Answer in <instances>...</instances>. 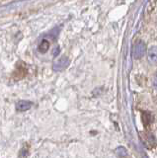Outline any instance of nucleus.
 <instances>
[{
  "label": "nucleus",
  "mask_w": 157,
  "mask_h": 158,
  "mask_svg": "<svg viewBox=\"0 0 157 158\" xmlns=\"http://www.w3.org/2000/svg\"><path fill=\"white\" fill-rule=\"evenodd\" d=\"M146 53V44L142 42V41H139L138 43H136V44L134 46V53H132V56H134V58H141L142 56H144V54Z\"/></svg>",
  "instance_id": "nucleus-1"
},
{
  "label": "nucleus",
  "mask_w": 157,
  "mask_h": 158,
  "mask_svg": "<svg viewBox=\"0 0 157 158\" xmlns=\"http://www.w3.org/2000/svg\"><path fill=\"white\" fill-rule=\"evenodd\" d=\"M69 63H70V60L67 56H61L55 62L52 68H53V70H56V71H60L67 68L68 65H69Z\"/></svg>",
  "instance_id": "nucleus-2"
},
{
  "label": "nucleus",
  "mask_w": 157,
  "mask_h": 158,
  "mask_svg": "<svg viewBox=\"0 0 157 158\" xmlns=\"http://www.w3.org/2000/svg\"><path fill=\"white\" fill-rule=\"evenodd\" d=\"M147 59L151 64H157V47L153 46L147 52Z\"/></svg>",
  "instance_id": "nucleus-3"
},
{
  "label": "nucleus",
  "mask_w": 157,
  "mask_h": 158,
  "mask_svg": "<svg viewBox=\"0 0 157 158\" xmlns=\"http://www.w3.org/2000/svg\"><path fill=\"white\" fill-rule=\"evenodd\" d=\"M31 107H32V103L30 101H27V100L18 101L17 104H16V109H17L18 112H25V111H28Z\"/></svg>",
  "instance_id": "nucleus-4"
},
{
  "label": "nucleus",
  "mask_w": 157,
  "mask_h": 158,
  "mask_svg": "<svg viewBox=\"0 0 157 158\" xmlns=\"http://www.w3.org/2000/svg\"><path fill=\"white\" fill-rule=\"evenodd\" d=\"M48 48H50V42L47 41V40H43V41L41 42V44H39L38 51L41 53H46L48 51Z\"/></svg>",
  "instance_id": "nucleus-5"
},
{
  "label": "nucleus",
  "mask_w": 157,
  "mask_h": 158,
  "mask_svg": "<svg viewBox=\"0 0 157 158\" xmlns=\"http://www.w3.org/2000/svg\"><path fill=\"white\" fill-rule=\"evenodd\" d=\"M116 154H117L118 156H119L120 158H126V155H127V152H126V149L125 147L120 146V147H118V148H117Z\"/></svg>",
  "instance_id": "nucleus-6"
},
{
  "label": "nucleus",
  "mask_w": 157,
  "mask_h": 158,
  "mask_svg": "<svg viewBox=\"0 0 157 158\" xmlns=\"http://www.w3.org/2000/svg\"><path fill=\"white\" fill-rule=\"evenodd\" d=\"M153 87L155 88V90H157V75L154 77V80H153Z\"/></svg>",
  "instance_id": "nucleus-7"
}]
</instances>
